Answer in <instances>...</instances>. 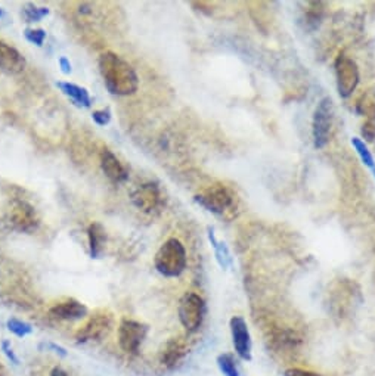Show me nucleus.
Instances as JSON below:
<instances>
[{"label": "nucleus", "mask_w": 375, "mask_h": 376, "mask_svg": "<svg viewBox=\"0 0 375 376\" xmlns=\"http://www.w3.org/2000/svg\"><path fill=\"white\" fill-rule=\"evenodd\" d=\"M99 71L107 90L114 96H130L139 88L134 68L112 52L99 57Z\"/></svg>", "instance_id": "f257e3e1"}, {"label": "nucleus", "mask_w": 375, "mask_h": 376, "mask_svg": "<svg viewBox=\"0 0 375 376\" xmlns=\"http://www.w3.org/2000/svg\"><path fill=\"white\" fill-rule=\"evenodd\" d=\"M154 266L164 278H178L186 269V251L179 239H168L156 254Z\"/></svg>", "instance_id": "f03ea898"}, {"label": "nucleus", "mask_w": 375, "mask_h": 376, "mask_svg": "<svg viewBox=\"0 0 375 376\" xmlns=\"http://www.w3.org/2000/svg\"><path fill=\"white\" fill-rule=\"evenodd\" d=\"M206 301L195 293H186L179 301L178 315L180 324L188 334H195L202 327L204 317H206Z\"/></svg>", "instance_id": "7ed1b4c3"}, {"label": "nucleus", "mask_w": 375, "mask_h": 376, "mask_svg": "<svg viewBox=\"0 0 375 376\" xmlns=\"http://www.w3.org/2000/svg\"><path fill=\"white\" fill-rule=\"evenodd\" d=\"M148 324L133 319H123L118 324V346H120L125 354L138 356L148 336Z\"/></svg>", "instance_id": "20e7f679"}, {"label": "nucleus", "mask_w": 375, "mask_h": 376, "mask_svg": "<svg viewBox=\"0 0 375 376\" xmlns=\"http://www.w3.org/2000/svg\"><path fill=\"white\" fill-rule=\"evenodd\" d=\"M195 201L207 211L224 216L233 208L235 195L225 184H213L195 196Z\"/></svg>", "instance_id": "39448f33"}, {"label": "nucleus", "mask_w": 375, "mask_h": 376, "mask_svg": "<svg viewBox=\"0 0 375 376\" xmlns=\"http://www.w3.org/2000/svg\"><path fill=\"white\" fill-rule=\"evenodd\" d=\"M112 328V315L108 312H96L92 316L86 317L81 327L76 331V343L88 344L93 341H100Z\"/></svg>", "instance_id": "423d86ee"}, {"label": "nucleus", "mask_w": 375, "mask_h": 376, "mask_svg": "<svg viewBox=\"0 0 375 376\" xmlns=\"http://www.w3.org/2000/svg\"><path fill=\"white\" fill-rule=\"evenodd\" d=\"M334 123V105L331 98H323L318 104L313 114V142L318 149L323 148L331 136V129Z\"/></svg>", "instance_id": "0eeeda50"}, {"label": "nucleus", "mask_w": 375, "mask_h": 376, "mask_svg": "<svg viewBox=\"0 0 375 376\" xmlns=\"http://www.w3.org/2000/svg\"><path fill=\"white\" fill-rule=\"evenodd\" d=\"M335 78H337V90L342 98H349L359 84V68L356 62L346 57L340 55L334 64Z\"/></svg>", "instance_id": "6e6552de"}, {"label": "nucleus", "mask_w": 375, "mask_h": 376, "mask_svg": "<svg viewBox=\"0 0 375 376\" xmlns=\"http://www.w3.org/2000/svg\"><path fill=\"white\" fill-rule=\"evenodd\" d=\"M232 346L235 356L243 362H251L253 358V341L248 329V324L244 317L233 316L229 322Z\"/></svg>", "instance_id": "1a4fd4ad"}, {"label": "nucleus", "mask_w": 375, "mask_h": 376, "mask_svg": "<svg viewBox=\"0 0 375 376\" xmlns=\"http://www.w3.org/2000/svg\"><path fill=\"white\" fill-rule=\"evenodd\" d=\"M9 221L11 225L20 232L24 233H30L33 230H36L39 223H40V218L36 213V208L30 205L25 201L21 199H16L11 204V208L8 213Z\"/></svg>", "instance_id": "9d476101"}, {"label": "nucleus", "mask_w": 375, "mask_h": 376, "mask_svg": "<svg viewBox=\"0 0 375 376\" xmlns=\"http://www.w3.org/2000/svg\"><path fill=\"white\" fill-rule=\"evenodd\" d=\"M130 199L134 207L144 213H154L156 210L160 208V205L163 202L158 184L152 182L139 184L136 187V189L130 194Z\"/></svg>", "instance_id": "9b49d317"}, {"label": "nucleus", "mask_w": 375, "mask_h": 376, "mask_svg": "<svg viewBox=\"0 0 375 376\" xmlns=\"http://www.w3.org/2000/svg\"><path fill=\"white\" fill-rule=\"evenodd\" d=\"M49 316L62 322H76L86 319L89 316V309L86 304L80 302L79 300L67 298L50 307Z\"/></svg>", "instance_id": "f8f14e48"}, {"label": "nucleus", "mask_w": 375, "mask_h": 376, "mask_svg": "<svg viewBox=\"0 0 375 376\" xmlns=\"http://www.w3.org/2000/svg\"><path fill=\"white\" fill-rule=\"evenodd\" d=\"M356 111L365 117L367 122L362 126V134L367 141H374L375 138V89H368L359 99H357Z\"/></svg>", "instance_id": "ddd939ff"}, {"label": "nucleus", "mask_w": 375, "mask_h": 376, "mask_svg": "<svg viewBox=\"0 0 375 376\" xmlns=\"http://www.w3.org/2000/svg\"><path fill=\"white\" fill-rule=\"evenodd\" d=\"M27 65L25 58L13 46L0 42V71L9 76L20 74Z\"/></svg>", "instance_id": "4468645a"}, {"label": "nucleus", "mask_w": 375, "mask_h": 376, "mask_svg": "<svg viewBox=\"0 0 375 376\" xmlns=\"http://www.w3.org/2000/svg\"><path fill=\"white\" fill-rule=\"evenodd\" d=\"M100 168L104 175L114 183H125L129 179V172L110 149H104L100 153Z\"/></svg>", "instance_id": "2eb2a0df"}, {"label": "nucleus", "mask_w": 375, "mask_h": 376, "mask_svg": "<svg viewBox=\"0 0 375 376\" xmlns=\"http://www.w3.org/2000/svg\"><path fill=\"white\" fill-rule=\"evenodd\" d=\"M188 351V346L182 338H170L160 350V363L168 369H173Z\"/></svg>", "instance_id": "dca6fc26"}, {"label": "nucleus", "mask_w": 375, "mask_h": 376, "mask_svg": "<svg viewBox=\"0 0 375 376\" xmlns=\"http://www.w3.org/2000/svg\"><path fill=\"white\" fill-rule=\"evenodd\" d=\"M57 88L68 98L73 100V104L80 108H91L92 99L86 88H81L79 84L70 81H58Z\"/></svg>", "instance_id": "f3484780"}, {"label": "nucleus", "mask_w": 375, "mask_h": 376, "mask_svg": "<svg viewBox=\"0 0 375 376\" xmlns=\"http://www.w3.org/2000/svg\"><path fill=\"white\" fill-rule=\"evenodd\" d=\"M88 237H89V254L92 259H98L102 248H104V242L107 239L105 229L100 223H92L88 229Z\"/></svg>", "instance_id": "a211bd4d"}, {"label": "nucleus", "mask_w": 375, "mask_h": 376, "mask_svg": "<svg viewBox=\"0 0 375 376\" xmlns=\"http://www.w3.org/2000/svg\"><path fill=\"white\" fill-rule=\"evenodd\" d=\"M207 235H209V241L213 245L214 255H216V260H217L219 266L224 270H228L229 267H232V257H231V252H229L226 244L217 241L213 228L207 229Z\"/></svg>", "instance_id": "6ab92c4d"}, {"label": "nucleus", "mask_w": 375, "mask_h": 376, "mask_svg": "<svg viewBox=\"0 0 375 376\" xmlns=\"http://www.w3.org/2000/svg\"><path fill=\"white\" fill-rule=\"evenodd\" d=\"M216 365L219 372L224 376H241L238 357L233 353H221L216 357Z\"/></svg>", "instance_id": "aec40b11"}, {"label": "nucleus", "mask_w": 375, "mask_h": 376, "mask_svg": "<svg viewBox=\"0 0 375 376\" xmlns=\"http://www.w3.org/2000/svg\"><path fill=\"white\" fill-rule=\"evenodd\" d=\"M6 329L16 338H27L28 335H31L34 332V328L33 324L25 322V320H21L18 317H9L6 320Z\"/></svg>", "instance_id": "412c9836"}, {"label": "nucleus", "mask_w": 375, "mask_h": 376, "mask_svg": "<svg viewBox=\"0 0 375 376\" xmlns=\"http://www.w3.org/2000/svg\"><path fill=\"white\" fill-rule=\"evenodd\" d=\"M352 145H353V148L356 149L357 155L361 157L364 165H367V167L371 170V173H372V176H374V179H375V160H374V157H372V153L369 152L368 146L365 145V142L361 141L359 138H353V139H352Z\"/></svg>", "instance_id": "4be33fe9"}, {"label": "nucleus", "mask_w": 375, "mask_h": 376, "mask_svg": "<svg viewBox=\"0 0 375 376\" xmlns=\"http://www.w3.org/2000/svg\"><path fill=\"white\" fill-rule=\"evenodd\" d=\"M49 8H43V6H36L33 4H25L23 6V15L27 23H38L40 20H43L45 16L49 15Z\"/></svg>", "instance_id": "5701e85b"}, {"label": "nucleus", "mask_w": 375, "mask_h": 376, "mask_svg": "<svg viewBox=\"0 0 375 376\" xmlns=\"http://www.w3.org/2000/svg\"><path fill=\"white\" fill-rule=\"evenodd\" d=\"M0 351L4 353V356L6 357V360L13 365V366H20V357L16 354V351L13 350V346L9 339H2L0 341Z\"/></svg>", "instance_id": "b1692460"}, {"label": "nucleus", "mask_w": 375, "mask_h": 376, "mask_svg": "<svg viewBox=\"0 0 375 376\" xmlns=\"http://www.w3.org/2000/svg\"><path fill=\"white\" fill-rule=\"evenodd\" d=\"M24 37L27 42L36 45V46H43L46 40V31L42 28H25L24 31Z\"/></svg>", "instance_id": "393cba45"}, {"label": "nucleus", "mask_w": 375, "mask_h": 376, "mask_svg": "<svg viewBox=\"0 0 375 376\" xmlns=\"http://www.w3.org/2000/svg\"><path fill=\"white\" fill-rule=\"evenodd\" d=\"M39 350L40 351H46V353H52L61 358L68 357V351L65 347H62L61 344L52 343V341H47V343H40L39 344Z\"/></svg>", "instance_id": "a878e982"}, {"label": "nucleus", "mask_w": 375, "mask_h": 376, "mask_svg": "<svg viewBox=\"0 0 375 376\" xmlns=\"http://www.w3.org/2000/svg\"><path fill=\"white\" fill-rule=\"evenodd\" d=\"M111 117H112V114H111V110L110 108L93 111V114H92V119L95 122V124H98L100 127H104V126L110 124Z\"/></svg>", "instance_id": "bb28decb"}, {"label": "nucleus", "mask_w": 375, "mask_h": 376, "mask_svg": "<svg viewBox=\"0 0 375 376\" xmlns=\"http://www.w3.org/2000/svg\"><path fill=\"white\" fill-rule=\"evenodd\" d=\"M284 376H323V375L313 372V370L300 369V368H289L284 372Z\"/></svg>", "instance_id": "cd10ccee"}, {"label": "nucleus", "mask_w": 375, "mask_h": 376, "mask_svg": "<svg viewBox=\"0 0 375 376\" xmlns=\"http://www.w3.org/2000/svg\"><path fill=\"white\" fill-rule=\"evenodd\" d=\"M58 64H59L61 71H62L65 76H68V74H70V73L73 71V65H71V62H70V59H68V58L61 57L59 61H58Z\"/></svg>", "instance_id": "c85d7f7f"}, {"label": "nucleus", "mask_w": 375, "mask_h": 376, "mask_svg": "<svg viewBox=\"0 0 375 376\" xmlns=\"http://www.w3.org/2000/svg\"><path fill=\"white\" fill-rule=\"evenodd\" d=\"M49 376H71L64 368L61 366H54L49 372Z\"/></svg>", "instance_id": "c756f323"}, {"label": "nucleus", "mask_w": 375, "mask_h": 376, "mask_svg": "<svg viewBox=\"0 0 375 376\" xmlns=\"http://www.w3.org/2000/svg\"><path fill=\"white\" fill-rule=\"evenodd\" d=\"M0 376H8L6 368H5V365L2 362H0Z\"/></svg>", "instance_id": "7c9ffc66"}, {"label": "nucleus", "mask_w": 375, "mask_h": 376, "mask_svg": "<svg viewBox=\"0 0 375 376\" xmlns=\"http://www.w3.org/2000/svg\"><path fill=\"white\" fill-rule=\"evenodd\" d=\"M2 15H4V11H2V9H0V18H2Z\"/></svg>", "instance_id": "2f4dec72"}]
</instances>
